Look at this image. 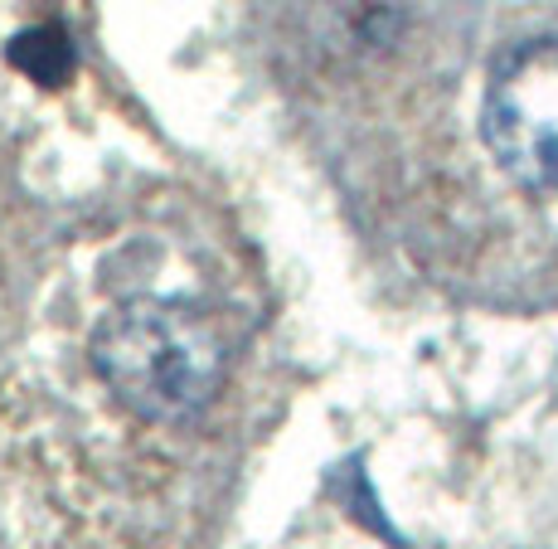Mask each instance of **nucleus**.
I'll return each mask as SVG.
<instances>
[{
	"instance_id": "f257e3e1",
	"label": "nucleus",
	"mask_w": 558,
	"mask_h": 549,
	"mask_svg": "<svg viewBox=\"0 0 558 549\" xmlns=\"http://www.w3.org/2000/svg\"><path fill=\"white\" fill-rule=\"evenodd\" d=\"M93 365L107 394L142 423H190L223 390L229 350L199 307L136 297L98 326Z\"/></svg>"
},
{
	"instance_id": "f03ea898",
	"label": "nucleus",
	"mask_w": 558,
	"mask_h": 549,
	"mask_svg": "<svg viewBox=\"0 0 558 549\" xmlns=\"http://www.w3.org/2000/svg\"><path fill=\"white\" fill-rule=\"evenodd\" d=\"M481 132L524 190H558V39L514 45L490 69Z\"/></svg>"
},
{
	"instance_id": "7ed1b4c3",
	"label": "nucleus",
	"mask_w": 558,
	"mask_h": 549,
	"mask_svg": "<svg viewBox=\"0 0 558 549\" xmlns=\"http://www.w3.org/2000/svg\"><path fill=\"white\" fill-rule=\"evenodd\" d=\"M15 63L25 73H35L39 83H59L63 73L73 69V45L59 35V29H29V35L15 39Z\"/></svg>"
}]
</instances>
